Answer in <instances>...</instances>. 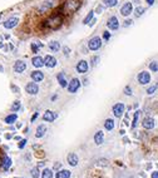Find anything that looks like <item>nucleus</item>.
I'll list each match as a JSON object with an SVG mask.
<instances>
[{
    "instance_id": "f257e3e1",
    "label": "nucleus",
    "mask_w": 158,
    "mask_h": 178,
    "mask_svg": "<svg viewBox=\"0 0 158 178\" xmlns=\"http://www.w3.org/2000/svg\"><path fill=\"white\" fill-rule=\"evenodd\" d=\"M62 24H63V17L60 14H54L52 17H49L46 20H44L43 27L52 30H56L62 27Z\"/></svg>"
},
{
    "instance_id": "f03ea898",
    "label": "nucleus",
    "mask_w": 158,
    "mask_h": 178,
    "mask_svg": "<svg viewBox=\"0 0 158 178\" xmlns=\"http://www.w3.org/2000/svg\"><path fill=\"white\" fill-rule=\"evenodd\" d=\"M80 6V0H65L62 6V11L64 14H73Z\"/></svg>"
},
{
    "instance_id": "7ed1b4c3",
    "label": "nucleus",
    "mask_w": 158,
    "mask_h": 178,
    "mask_svg": "<svg viewBox=\"0 0 158 178\" xmlns=\"http://www.w3.org/2000/svg\"><path fill=\"white\" fill-rule=\"evenodd\" d=\"M100 46H102V39H100L99 37L92 38L89 40V43H88V48H89L90 50H98Z\"/></svg>"
},
{
    "instance_id": "20e7f679",
    "label": "nucleus",
    "mask_w": 158,
    "mask_h": 178,
    "mask_svg": "<svg viewBox=\"0 0 158 178\" xmlns=\"http://www.w3.org/2000/svg\"><path fill=\"white\" fill-rule=\"evenodd\" d=\"M79 87H80V80L77 79V78H73L70 82H69V84H68L69 93H75V92L79 89Z\"/></svg>"
},
{
    "instance_id": "39448f33",
    "label": "nucleus",
    "mask_w": 158,
    "mask_h": 178,
    "mask_svg": "<svg viewBox=\"0 0 158 178\" xmlns=\"http://www.w3.org/2000/svg\"><path fill=\"white\" fill-rule=\"evenodd\" d=\"M138 82L142 84V85H144V84H148L151 82V74L148 72H141L139 74H138Z\"/></svg>"
},
{
    "instance_id": "423d86ee",
    "label": "nucleus",
    "mask_w": 158,
    "mask_h": 178,
    "mask_svg": "<svg viewBox=\"0 0 158 178\" xmlns=\"http://www.w3.org/2000/svg\"><path fill=\"white\" fill-rule=\"evenodd\" d=\"M123 113H124V104L123 103H117L113 106V114H114V117L121 118Z\"/></svg>"
},
{
    "instance_id": "0eeeda50",
    "label": "nucleus",
    "mask_w": 158,
    "mask_h": 178,
    "mask_svg": "<svg viewBox=\"0 0 158 178\" xmlns=\"http://www.w3.org/2000/svg\"><path fill=\"white\" fill-rule=\"evenodd\" d=\"M25 90H27V93H29L31 95H35L38 92H39V87H38V84L35 83V82H31V83H28L27 84Z\"/></svg>"
},
{
    "instance_id": "6e6552de",
    "label": "nucleus",
    "mask_w": 158,
    "mask_h": 178,
    "mask_svg": "<svg viewBox=\"0 0 158 178\" xmlns=\"http://www.w3.org/2000/svg\"><path fill=\"white\" fill-rule=\"evenodd\" d=\"M107 27L109 28L110 30H117L119 28V21L116 17H110L108 19V23H107Z\"/></svg>"
},
{
    "instance_id": "1a4fd4ad",
    "label": "nucleus",
    "mask_w": 158,
    "mask_h": 178,
    "mask_svg": "<svg viewBox=\"0 0 158 178\" xmlns=\"http://www.w3.org/2000/svg\"><path fill=\"white\" fill-rule=\"evenodd\" d=\"M18 21H19V19L15 18V17L9 18L6 21H4V28H6V29H13L14 27L18 25Z\"/></svg>"
},
{
    "instance_id": "9d476101",
    "label": "nucleus",
    "mask_w": 158,
    "mask_h": 178,
    "mask_svg": "<svg viewBox=\"0 0 158 178\" xmlns=\"http://www.w3.org/2000/svg\"><path fill=\"white\" fill-rule=\"evenodd\" d=\"M56 117H58V114L55 112H53V110H46V112L43 114V119L45 120V122H54Z\"/></svg>"
},
{
    "instance_id": "9b49d317",
    "label": "nucleus",
    "mask_w": 158,
    "mask_h": 178,
    "mask_svg": "<svg viewBox=\"0 0 158 178\" xmlns=\"http://www.w3.org/2000/svg\"><path fill=\"white\" fill-rule=\"evenodd\" d=\"M75 68H77L78 73H82V74L87 73L88 72V63H87V60H80V62H78V64H77Z\"/></svg>"
},
{
    "instance_id": "f8f14e48",
    "label": "nucleus",
    "mask_w": 158,
    "mask_h": 178,
    "mask_svg": "<svg viewBox=\"0 0 158 178\" xmlns=\"http://www.w3.org/2000/svg\"><path fill=\"white\" fill-rule=\"evenodd\" d=\"M132 11H133V6H132L131 3H125L121 9V14L123 15V17H128Z\"/></svg>"
},
{
    "instance_id": "ddd939ff",
    "label": "nucleus",
    "mask_w": 158,
    "mask_h": 178,
    "mask_svg": "<svg viewBox=\"0 0 158 178\" xmlns=\"http://www.w3.org/2000/svg\"><path fill=\"white\" fill-rule=\"evenodd\" d=\"M44 65H46L48 68H54L56 65V59L52 55H46L44 58Z\"/></svg>"
},
{
    "instance_id": "4468645a",
    "label": "nucleus",
    "mask_w": 158,
    "mask_h": 178,
    "mask_svg": "<svg viewBox=\"0 0 158 178\" xmlns=\"http://www.w3.org/2000/svg\"><path fill=\"white\" fill-rule=\"evenodd\" d=\"M67 161H68V163L70 164L72 167H75V166H78L79 158H78V155L75 153H69L68 157H67Z\"/></svg>"
},
{
    "instance_id": "2eb2a0df",
    "label": "nucleus",
    "mask_w": 158,
    "mask_h": 178,
    "mask_svg": "<svg viewBox=\"0 0 158 178\" xmlns=\"http://www.w3.org/2000/svg\"><path fill=\"white\" fill-rule=\"evenodd\" d=\"M142 126H143V128H146V129H152V128H154V119L147 117V118L143 119Z\"/></svg>"
},
{
    "instance_id": "dca6fc26",
    "label": "nucleus",
    "mask_w": 158,
    "mask_h": 178,
    "mask_svg": "<svg viewBox=\"0 0 158 178\" xmlns=\"http://www.w3.org/2000/svg\"><path fill=\"white\" fill-rule=\"evenodd\" d=\"M25 68H27V64H25V62H23V60H18L14 64V70L17 73H23L25 70Z\"/></svg>"
},
{
    "instance_id": "f3484780",
    "label": "nucleus",
    "mask_w": 158,
    "mask_h": 178,
    "mask_svg": "<svg viewBox=\"0 0 158 178\" xmlns=\"http://www.w3.org/2000/svg\"><path fill=\"white\" fill-rule=\"evenodd\" d=\"M31 63H33V65L35 66V68H42V66H44V59L42 56H34V58L31 59Z\"/></svg>"
},
{
    "instance_id": "a211bd4d",
    "label": "nucleus",
    "mask_w": 158,
    "mask_h": 178,
    "mask_svg": "<svg viewBox=\"0 0 158 178\" xmlns=\"http://www.w3.org/2000/svg\"><path fill=\"white\" fill-rule=\"evenodd\" d=\"M31 79H33L34 82H42L43 79H44V74H43V72H39V70H35V72H33L31 73Z\"/></svg>"
},
{
    "instance_id": "6ab92c4d",
    "label": "nucleus",
    "mask_w": 158,
    "mask_h": 178,
    "mask_svg": "<svg viewBox=\"0 0 158 178\" xmlns=\"http://www.w3.org/2000/svg\"><path fill=\"white\" fill-rule=\"evenodd\" d=\"M94 142H96V144H102L104 142V133L102 131H98L96 134H94Z\"/></svg>"
},
{
    "instance_id": "aec40b11",
    "label": "nucleus",
    "mask_w": 158,
    "mask_h": 178,
    "mask_svg": "<svg viewBox=\"0 0 158 178\" xmlns=\"http://www.w3.org/2000/svg\"><path fill=\"white\" fill-rule=\"evenodd\" d=\"M70 176H72V173H70V171H68V169H62L55 173V178H70Z\"/></svg>"
},
{
    "instance_id": "412c9836",
    "label": "nucleus",
    "mask_w": 158,
    "mask_h": 178,
    "mask_svg": "<svg viewBox=\"0 0 158 178\" xmlns=\"http://www.w3.org/2000/svg\"><path fill=\"white\" fill-rule=\"evenodd\" d=\"M45 132H46V127L44 126V124H40V126L37 128L35 137H37V138H42V137L45 134Z\"/></svg>"
},
{
    "instance_id": "4be33fe9",
    "label": "nucleus",
    "mask_w": 158,
    "mask_h": 178,
    "mask_svg": "<svg viewBox=\"0 0 158 178\" xmlns=\"http://www.w3.org/2000/svg\"><path fill=\"white\" fill-rule=\"evenodd\" d=\"M52 5H53L52 1H44L43 4L39 6V13H45L48 9L52 8Z\"/></svg>"
},
{
    "instance_id": "5701e85b",
    "label": "nucleus",
    "mask_w": 158,
    "mask_h": 178,
    "mask_svg": "<svg viewBox=\"0 0 158 178\" xmlns=\"http://www.w3.org/2000/svg\"><path fill=\"white\" fill-rule=\"evenodd\" d=\"M49 49L52 50V52H59L60 44H59V42H56V40H53V42L49 43Z\"/></svg>"
},
{
    "instance_id": "b1692460",
    "label": "nucleus",
    "mask_w": 158,
    "mask_h": 178,
    "mask_svg": "<svg viewBox=\"0 0 158 178\" xmlns=\"http://www.w3.org/2000/svg\"><path fill=\"white\" fill-rule=\"evenodd\" d=\"M58 82H59V84H60V87L63 88H65V87H68V83H67V79L64 78V74L63 73H59L58 74Z\"/></svg>"
},
{
    "instance_id": "393cba45",
    "label": "nucleus",
    "mask_w": 158,
    "mask_h": 178,
    "mask_svg": "<svg viewBox=\"0 0 158 178\" xmlns=\"http://www.w3.org/2000/svg\"><path fill=\"white\" fill-rule=\"evenodd\" d=\"M104 128H106L107 131H112V129L114 128V120L112 118H108L104 122Z\"/></svg>"
},
{
    "instance_id": "a878e982",
    "label": "nucleus",
    "mask_w": 158,
    "mask_h": 178,
    "mask_svg": "<svg viewBox=\"0 0 158 178\" xmlns=\"http://www.w3.org/2000/svg\"><path fill=\"white\" fill-rule=\"evenodd\" d=\"M11 166V159L9 157H4V161H3V168L4 171H8Z\"/></svg>"
},
{
    "instance_id": "bb28decb",
    "label": "nucleus",
    "mask_w": 158,
    "mask_h": 178,
    "mask_svg": "<svg viewBox=\"0 0 158 178\" xmlns=\"http://www.w3.org/2000/svg\"><path fill=\"white\" fill-rule=\"evenodd\" d=\"M17 119H18V116H17V114H10V116H8V117L5 118V122L8 123V124H13V123H14Z\"/></svg>"
},
{
    "instance_id": "cd10ccee",
    "label": "nucleus",
    "mask_w": 158,
    "mask_h": 178,
    "mask_svg": "<svg viewBox=\"0 0 158 178\" xmlns=\"http://www.w3.org/2000/svg\"><path fill=\"white\" fill-rule=\"evenodd\" d=\"M42 178H53V171L49 168H45L42 173Z\"/></svg>"
},
{
    "instance_id": "c85d7f7f",
    "label": "nucleus",
    "mask_w": 158,
    "mask_h": 178,
    "mask_svg": "<svg viewBox=\"0 0 158 178\" xmlns=\"http://www.w3.org/2000/svg\"><path fill=\"white\" fill-rule=\"evenodd\" d=\"M118 0H104V5L106 6H109V8H113V6L117 5Z\"/></svg>"
},
{
    "instance_id": "c756f323",
    "label": "nucleus",
    "mask_w": 158,
    "mask_h": 178,
    "mask_svg": "<svg viewBox=\"0 0 158 178\" xmlns=\"http://www.w3.org/2000/svg\"><path fill=\"white\" fill-rule=\"evenodd\" d=\"M138 118H139V110H137V112L134 113V118H133V123H132V128H135V126H137V123H138Z\"/></svg>"
},
{
    "instance_id": "7c9ffc66",
    "label": "nucleus",
    "mask_w": 158,
    "mask_h": 178,
    "mask_svg": "<svg viewBox=\"0 0 158 178\" xmlns=\"http://www.w3.org/2000/svg\"><path fill=\"white\" fill-rule=\"evenodd\" d=\"M19 109H20V102L15 100L14 104L11 106V110H13V112H17V110H19Z\"/></svg>"
},
{
    "instance_id": "2f4dec72",
    "label": "nucleus",
    "mask_w": 158,
    "mask_h": 178,
    "mask_svg": "<svg viewBox=\"0 0 158 178\" xmlns=\"http://www.w3.org/2000/svg\"><path fill=\"white\" fill-rule=\"evenodd\" d=\"M149 69L152 72H158V62H152V63H151Z\"/></svg>"
},
{
    "instance_id": "473e14b6",
    "label": "nucleus",
    "mask_w": 158,
    "mask_h": 178,
    "mask_svg": "<svg viewBox=\"0 0 158 178\" xmlns=\"http://www.w3.org/2000/svg\"><path fill=\"white\" fill-rule=\"evenodd\" d=\"M31 176H33V178H39V168H33V169H31Z\"/></svg>"
},
{
    "instance_id": "72a5a7b5",
    "label": "nucleus",
    "mask_w": 158,
    "mask_h": 178,
    "mask_svg": "<svg viewBox=\"0 0 158 178\" xmlns=\"http://www.w3.org/2000/svg\"><path fill=\"white\" fill-rule=\"evenodd\" d=\"M92 18H93V11H89V14L85 17V19L83 20V23L84 24H88V23H89V20H92Z\"/></svg>"
},
{
    "instance_id": "f704fd0d",
    "label": "nucleus",
    "mask_w": 158,
    "mask_h": 178,
    "mask_svg": "<svg viewBox=\"0 0 158 178\" xmlns=\"http://www.w3.org/2000/svg\"><path fill=\"white\" fill-rule=\"evenodd\" d=\"M143 13H144V9L141 8V6H138V8L135 9V17H141Z\"/></svg>"
},
{
    "instance_id": "c9c22d12",
    "label": "nucleus",
    "mask_w": 158,
    "mask_h": 178,
    "mask_svg": "<svg viewBox=\"0 0 158 178\" xmlns=\"http://www.w3.org/2000/svg\"><path fill=\"white\" fill-rule=\"evenodd\" d=\"M156 90H157V85H152L151 88L147 89V93H148V94H153Z\"/></svg>"
},
{
    "instance_id": "e433bc0d",
    "label": "nucleus",
    "mask_w": 158,
    "mask_h": 178,
    "mask_svg": "<svg viewBox=\"0 0 158 178\" xmlns=\"http://www.w3.org/2000/svg\"><path fill=\"white\" fill-rule=\"evenodd\" d=\"M25 144H27V139H23L20 143H19V148L20 149H23L24 147H25Z\"/></svg>"
},
{
    "instance_id": "4c0bfd02",
    "label": "nucleus",
    "mask_w": 158,
    "mask_h": 178,
    "mask_svg": "<svg viewBox=\"0 0 158 178\" xmlns=\"http://www.w3.org/2000/svg\"><path fill=\"white\" fill-rule=\"evenodd\" d=\"M97 60H99V56H93V58H92V65H96Z\"/></svg>"
},
{
    "instance_id": "58836bf2",
    "label": "nucleus",
    "mask_w": 158,
    "mask_h": 178,
    "mask_svg": "<svg viewBox=\"0 0 158 178\" xmlns=\"http://www.w3.org/2000/svg\"><path fill=\"white\" fill-rule=\"evenodd\" d=\"M124 94H125V95H131V94H132L131 88H129V87H125V89H124Z\"/></svg>"
},
{
    "instance_id": "ea45409f",
    "label": "nucleus",
    "mask_w": 158,
    "mask_h": 178,
    "mask_svg": "<svg viewBox=\"0 0 158 178\" xmlns=\"http://www.w3.org/2000/svg\"><path fill=\"white\" fill-rule=\"evenodd\" d=\"M103 38H104V39H106V40H108L109 38H110V34L108 33V31H104V34H103Z\"/></svg>"
},
{
    "instance_id": "a19ab883",
    "label": "nucleus",
    "mask_w": 158,
    "mask_h": 178,
    "mask_svg": "<svg viewBox=\"0 0 158 178\" xmlns=\"http://www.w3.org/2000/svg\"><path fill=\"white\" fill-rule=\"evenodd\" d=\"M31 49H33V53H38V46L35 44H31Z\"/></svg>"
},
{
    "instance_id": "79ce46f5",
    "label": "nucleus",
    "mask_w": 158,
    "mask_h": 178,
    "mask_svg": "<svg viewBox=\"0 0 158 178\" xmlns=\"http://www.w3.org/2000/svg\"><path fill=\"white\" fill-rule=\"evenodd\" d=\"M69 53H70V49H68V48L65 46V48H64V54H65V55H68Z\"/></svg>"
},
{
    "instance_id": "37998d69",
    "label": "nucleus",
    "mask_w": 158,
    "mask_h": 178,
    "mask_svg": "<svg viewBox=\"0 0 158 178\" xmlns=\"http://www.w3.org/2000/svg\"><path fill=\"white\" fill-rule=\"evenodd\" d=\"M131 24H132V20H125L124 27H128V25H131Z\"/></svg>"
},
{
    "instance_id": "c03bdc74",
    "label": "nucleus",
    "mask_w": 158,
    "mask_h": 178,
    "mask_svg": "<svg viewBox=\"0 0 158 178\" xmlns=\"http://www.w3.org/2000/svg\"><path fill=\"white\" fill-rule=\"evenodd\" d=\"M151 178H158V172H153L152 173V177Z\"/></svg>"
},
{
    "instance_id": "a18cd8bd",
    "label": "nucleus",
    "mask_w": 158,
    "mask_h": 178,
    "mask_svg": "<svg viewBox=\"0 0 158 178\" xmlns=\"http://www.w3.org/2000/svg\"><path fill=\"white\" fill-rule=\"evenodd\" d=\"M102 10H103V6H98L97 8V13H102Z\"/></svg>"
},
{
    "instance_id": "49530a36",
    "label": "nucleus",
    "mask_w": 158,
    "mask_h": 178,
    "mask_svg": "<svg viewBox=\"0 0 158 178\" xmlns=\"http://www.w3.org/2000/svg\"><path fill=\"white\" fill-rule=\"evenodd\" d=\"M37 117H38V113H35V114H34V116H33V118H31V122H34V120H35V118H37Z\"/></svg>"
},
{
    "instance_id": "de8ad7c7",
    "label": "nucleus",
    "mask_w": 158,
    "mask_h": 178,
    "mask_svg": "<svg viewBox=\"0 0 158 178\" xmlns=\"http://www.w3.org/2000/svg\"><path fill=\"white\" fill-rule=\"evenodd\" d=\"M147 3H148V4H149V5H152L153 3H154V0H147Z\"/></svg>"
},
{
    "instance_id": "09e8293b",
    "label": "nucleus",
    "mask_w": 158,
    "mask_h": 178,
    "mask_svg": "<svg viewBox=\"0 0 158 178\" xmlns=\"http://www.w3.org/2000/svg\"><path fill=\"white\" fill-rule=\"evenodd\" d=\"M0 48H3V43H0Z\"/></svg>"
},
{
    "instance_id": "8fccbe9b",
    "label": "nucleus",
    "mask_w": 158,
    "mask_h": 178,
    "mask_svg": "<svg viewBox=\"0 0 158 178\" xmlns=\"http://www.w3.org/2000/svg\"><path fill=\"white\" fill-rule=\"evenodd\" d=\"M1 17H3V14H1V13H0V19H1Z\"/></svg>"
}]
</instances>
